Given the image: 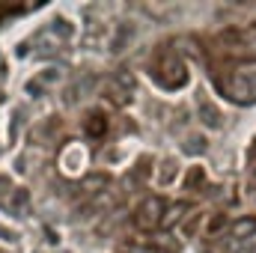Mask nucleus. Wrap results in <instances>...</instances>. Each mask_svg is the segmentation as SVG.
Returning <instances> with one entry per match:
<instances>
[{
	"instance_id": "f257e3e1",
	"label": "nucleus",
	"mask_w": 256,
	"mask_h": 253,
	"mask_svg": "<svg viewBox=\"0 0 256 253\" xmlns=\"http://www.w3.org/2000/svg\"><path fill=\"white\" fill-rule=\"evenodd\" d=\"M158 214H164L161 200H146V202H143V214H137V224H140L143 230H152V226L158 224Z\"/></svg>"
},
{
	"instance_id": "f03ea898",
	"label": "nucleus",
	"mask_w": 256,
	"mask_h": 253,
	"mask_svg": "<svg viewBox=\"0 0 256 253\" xmlns=\"http://www.w3.org/2000/svg\"><path fill=\"white\" fill-rule=\"evenodd\" d=\"M250 36H254V39H256V27H250Z\"/></svg>"
}]
</instances>
